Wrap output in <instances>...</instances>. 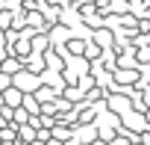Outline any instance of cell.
I'll list each match as a JSON object with an SVG mask.
<instances>
[{
    "label": "cell",
    "mask_w": 150,
    "mask_h": 145,
    "mask_svg": "<svg viewBox=\"0 0 150 145\" xmlns=\"http://www.w3.org/2000/svg\"><path fill=\"white\" fill-rule=\"evenodd\" d=\"M118 118H121V121H118V127H124V130H132V133L147 130V116H144L141 110H135V107H129V110H127V113H121Z\"/></svg>",
    "instance_id": "6da1fadb"
},
{
    "label": "cell",
    "mask_w": 150,
    "mask_h": 145,
    "mask_svg": "<svg viewBox=\"0 0 150 145\" xmlns=\"http://www.w3.org/2000/svg\"><path fill=\"white\" fill-rule=\"evenodd\" d=\"M12 86H18L21 92H35L41 86V74H35V71H30V68H21V71L12 74Z\"/></svg>",
    "instance_id": "7a4b0ae2"
},
{
    "label": "cell",
    "mask_w": 150,
    "mask_h": 145,
    "mask_svg": "<svg viewBox=\"0 0 150 145\" xmlns=\"http://www.w3.org/2000/svg\"><path fill=\"white\" fill-rule=\"evenodd\" d=\"M106 107H109L115 116H121V113H127V110L132 107V98H129L127 92H121V89H118L115 95H106Z\"/></svg>",
    "instance_id": "3957f363"
},
{
    "label": "cell",
    "mask_w": 150,
    "mask_h": 145,
    "mask_svg": "<svg viewBox=\"0 0 150 145\" xmlns=\"http://www.w3.org/2000/svg\"><path fill=\"white\" fill-rule=\"evenodd\" d=\"M74 136H77L80 142H86V145H91L97 139V124L94 121H77L74 124Z\"/></svg>",
    "instance_id": "277c9868"
},
{
    "label": "cell",
    "mask_w": 150,
    "mask_h": 145,
    "mask_svg": "<svg viewBox=\"0 0 150 145\" xmlns=\"http://www.w3.org/2000/svg\"><path fill=\"white\" fill-rule=\"evenodd\" d=\"M91 42H97L100 47H115V33L103 24V27H94L91 30Z\"/></svg>",
    "instance_id": "5b68a950"
},
{
    "label": "cell",
    "mask_w": 150,
    "mask_h": 145,
    "mask_svg": "<svg viewBox=\"0 0 150 145\" xmlns=\"http://www.w3.org/2000/svg\"><path fill=\"white\" fill-rule=\"evenodd\" d=\"M41 53H44V68H53V71L65 68V56H62V50H53V45L47 50H41Z\"/></svg>",
    "instance_id": "8992f818"
},
{
    "label": "cell",
    "mask_w": 150,
    "mask_h": 145,
    "mask_svg": "<svg viewBox=\"0 0 150 145\" xmlns=\"http://www.w3.org/2000/svg\"><path fill=\"white\" fill-rule=\"evenodd\" d=\"M41 83L53 86L56 92H62V89H65V77H62V71H53V68H44V71H41Z\"/></svg>",
    "instance_id": "52a82bcc"
},
{
    "label": "cell",
    "mask_w": 150,
    "mask_h": 145,
    "mask_svg": "<svg viewBox=\"0 0 150 145\" xmlns=\"http://www.w3.org/2000/svg\"><path fill=\"white\" fill-rule=\"evenodd\" d=\"M27 12H30V9H27ZM27 27H30L33 33H47V30H50V24L44 21V15H41V12H35V9L27 15Z\"/></svg>",
    "instance_id": "ba28073f"
},
{
    "label": "cell",
    "mask_w": 150,
    "mask_h": 145,
    "mask_svg": "<svg viewBox=\"0 0 150 145\" xmlns=\"http://www.w3.org/2000/svg\"><path fill=\"white\" fill-rule=\"evenodd\" d=\"M21 98H24V92L18 89V86H9V89H3V107H21Z\"/></svg>",
    "instance_id": "9c48e42d"
},
{
    "label": "cell",
    "mask_w": 150,
    "mask_h": 145,
    "mask_svg": "<svg viewBox=\"0 0 150 145\" xmlns=\"http://www.w3.org/2000/svg\"><path fill=\"white\" fill-rule=\"evenodd\" d=\"M30 47L38 50V53L47 50V47H50V36H47V33H33V36H30Z\"/></svg>",
    "instance_id": "30bf717a"
},
{
    "label": "cell",
    "mask_w": 150,
    "mask_h": 145,
    "mask_svg": "<svg viewBox=\"0 0 150 145\" xmlns=\"http://www.w3.org/2000/svg\"><path fill=\"white\" fill-rule=\"evenodd\" d=\"M100 53H103V47H100L97 42H91V39H88V42H86V47H83V56H86L88 62H94V59H100Z\"/></svg>",
    "instance_id": "8fae6325"
},
{
    "label": "cell",
    "mask_w": 150,
    "mask_h": 145,
    "mask_svg": "<svg viewBox=\"0 0 150 145\" xmlns=\"http://www.w3.org/2000/svg\"><path fill=\"white\" fill-rule=\"evenodd\" d=\"M41 15H44V21H47L50 27L62 21V12H59V6H56V3H53V9H50V6H41Z\"/></svg>",
    "instance_id": "7c38bea8"
},
{
    "label": "cell",
    "mask_w": 150,
    "mask_h": 145,
    "mask_svg": "<svg viewBox=\"0 0 150 145\" xmlns=\"http://www.w3.org/2000/svg\"><path fill=\"white\" fill-rule=\"evenodd\" d=\"M109 12L124 15V12H129V3H127V0H109ZM109 12H106V15H109Z\"/></svg>",
    "instance_id": "4fadbf2b"
},
{
    "label": "cell",
    "mask_w": 150,
    "mask_h": 145,
    "mask_svg": "<svg viewBox=\"0 0 150 145\" xmlns=\"http://www.w3.org/2000/svg\"><path fill=\"white\" fill-rule=\"evenodd\" d=\"M0 139H18V124L15 121L3 124V127H0Z\"/></svg>",
    "instance_id": "5bb4252c"
},
{
    "label": "cell",
    "mask_w": 150,
    "mask_h": 145,
    "mask_svg": "<svg viewBox=\"0 0 150 145\" xmlns=\"http://www.w3.org/2000/svg\"><path fill=\"white\" fill-rule=\"evenodd\" d=\"M9 86H12V74L0 71V92H3V89H9Z\"/></svg>",
    "instance_id": "9a60e30c"
},
{
    "label": "cell",
    "mask_w": 150,
    "mask_h": 145,
    "mask_svg": "<svg viewBox=\"0 0 150 145\" xmlns=\"http://www.w3.org/2000/svg\"><path fill=\"white\" fill-rule=\"evenodd\" d=\"M30 145H47V142H44V139H33Z\"/></svg>",
    "instance_id": "2e32d148"
},
{
    "label": "cell",
    "mask_w": 150,
    "mask_h": 145,
    "mask_svg": "<svg viewBox=\"0 0 150 145\" xmlns=\"http://www.w3.org/2000/svg\"><path fill=\"white\" fill-rule=\"evenodd\" d=\"M127 3H129V9H132V6H135V3H141V0H127Z\"/></svg>",
    "instance_id": "e0dca14e"
},
{
    "label": "cell",
    "mask_w": 150,
    "mask_h": 145,
    "mask_svg": "<svg viewBox=\"0 0 150 145\" xmlns=\"http://www.w3.org/2000/svg\"><path fill=\"white\" fill-rule=\"evenodd\" d=\"M129 145H144V142H141V139H135V142H129Z\"/></svg>",
    "instance_id": "ac0fdd59"
},
{
    "label": "cell",
    "mask_w": 150,
    "mask_h": 145,
    "mask_svg": "<svg viewBox=\"0 0 150 145\" xmlns=\"http://www.w3.org/2000/svg\"><path fill=\"white\" fill-rule=\"evenodd\" d=\"M0 107H3V92H0Z\"/></svg>",
    "instance_id": "d6986e66"
}]
</instances>
